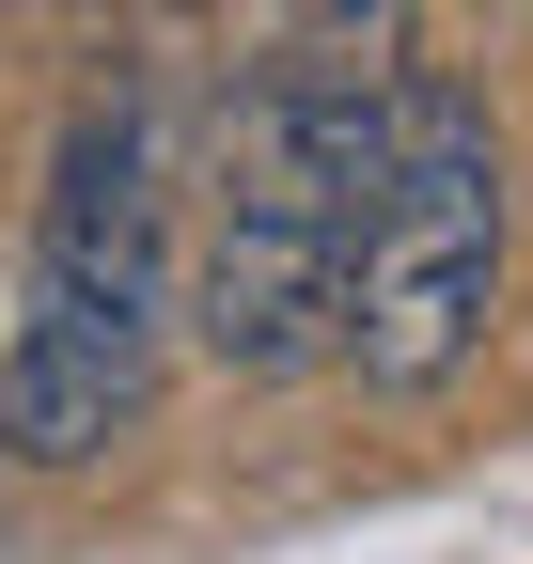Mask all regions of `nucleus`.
Wrapping results in <instances>:
<instances>
[{"mask_svg": "<svg viewBox=\"0 0 533 564\" xmlns=\"http://www.w3.org/2000/svg\"><path fill=\"white\" fill-rule=\"evenodd\" d=\"M502 314V141L487 95L409 63L377 95V173H361V236H346V314L329 361H361V392H439Z\"/></svg>", "mask_w": 533, "mask_h": 564, "instance_id": "obj_3", "label": "nucleus"}, {"mask_svg": "<svg viewBox=\"0 0 533 564\" xmlns=\"http://www.w3.org/2000/svg\"><path fill=\"white\" fill-rule=\"evenodd\" d=\"M361 173H377V95L298 79V63H251V95H236V126H220L205 282H188L220 377H314V361H329Z\"/></svg>", "mask_w": 533, "mask_h": 564, "instance_id": "obj_2", "label": "nucleus"}, {"mask_svg": "<svg viewBox=\"0 0 533 564\" xmlns=\"http://www.w3.org/2000/svg\"><path fill=\"white\" fill-rule=\"evenodd\" d=\"M173 345V188H157V95L95 79L63 110V158L32 204V282L0 329V455L17 470H95L157 408Z\"/></svg>", "mask_w": 533, "mask_h": 564, "instance_id": "obj_1", "label": "nucleus"}, {"mask_svg": "<svg viewBox=\"0 0 533 564\" xmlns=\"http://www.w3.org/2000/svg\"><path fill=\"white\" fill-rule=\"evenodd\" d=\"M409 32H424V0H283V17H266V63L346 79V95H392L409 79Z\"/></svg>", "mask_w": 533, "mask_h": 564, "instance_id": "obj_4", "label": "nucleus"}]
</instances>
